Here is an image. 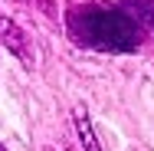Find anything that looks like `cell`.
Masks as SVG:
<instances>
[{"label": "cell", "mask_w": 154, "mask_h": 151, "mask_svg": "<svg viewBox=\"0 0 154 151\" xmlns=\"http://www.w3.org/2000/svg\"><path fill=\"white\" fill-rule=\"evenodd\" d=\"M66 23L75 43L102 53H134L148 30H154V0H112L72 3Z\"/></svg>", "instance_id": "1"}, {"label": "cell", "mask_w": 154, "mask_h": 151, "mask_svg": "<svg viewBox=\"0 0 154 151\" xmlns=\"http://www.w3.org/2000/svg\"><path fill=\"white\" fill-rule=\"evenodd\" d=\"M0 36H3V43L20 56L23 62H30L33 59V53H30V43H26V36H23V30L13 23V20H7V17H0Z\"/></svg>", "instance_id": "2"}, {"label": "cell", "mask_w": 154, "mask_h": 151, "mask_svg": "<svg viewBox=\"0 0 154 151\" xmlns=\"http://www.w3.org/2000/svg\"><path fill=\"white\" fill-rule=\"evenodd\" d=\"M75 128H79V138H82V148H85V151H102V148H98V141H95V135H92L89 115H85L82 109L75 112Z\"/></svg>", "instance_id": "3"}, {"label": "cell", "mask_w": 154, "mask_h": 151, "mask_svg": "<svg viewBox=\"0 0 154 151\" xmlns=\"http://www.w3.org/2000/svg\"><path fill=\"white\" fill-rule=\"evenodd\" d=\"M0 151H7V148H3V145H0Z\"/></svg>", "instance_id": "4"}]
</instances>
